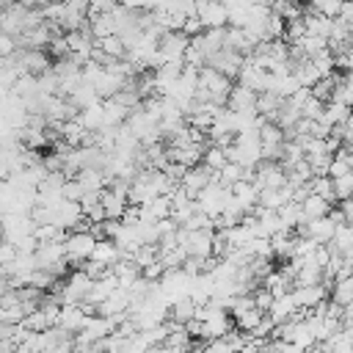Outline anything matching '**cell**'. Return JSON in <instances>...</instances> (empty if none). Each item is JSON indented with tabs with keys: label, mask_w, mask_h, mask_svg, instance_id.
<instances>
[{
	"label": "cell",
	"mask_w": 353,
	"mask_h": 353,
	"mask_svg": "<svg viewBox=\"0 0 353 353\" xmlns=\"http://www.w3.org/2000/svg\"><path fill=\"white\" fill-rule=\"evenodd\" d=\"M94 245H97V237H94L88 229H72V232L63 237V254H66V262L80 265V262L91 259Z\"/></svg>",
	"instance_id": "obj_1"
},
{
	"label": "cell",
	"mask_w": 353,
	"mask_h": 353,
	"mask_svg": "<svg viewBox=\"0 0 353 353\" xmlns=\"http://www.w3.org/2000/svg\"><path fill=\"white\" fill-rule=\"evenodd\" d=\"M190 39L182 30H165L157 39V52L163 58V63H185V50H188Z\"/></svg>",
	"instance_id": "obj_2"
},
{
	"label": "cell",
	"mask_w": 353,
	"mask_h": 353,
	"mask_svg": "<svg viewBox=\"0 0 353 353\" xmlns=\"http://www.w3.org/2000/svg\"><path fill=\"white\" fill-rule=\"evenodd\" d=\"M212 237H215V229H185L182 232V251L185 256H196V259H207L212 256Z\"/></svg>",
	"instance_id": "obj_3"
},
{
	"label": "cell",
	"mask_w": 353,
	"mask_h": 353,
	"mask_svg": "<svg viewBox=\"0 0 353 353\" xmlns=\"http://www.w3.org/2000/svg\"><path fill=\"white\" fill-rule=\"evenodd\" d=\"M226 108L237 116H256V91L245 88V85H232L229 97H226Z\"/></svg>",
	"instance_id": "obj_4"
},
{
	"label": "cell",
	"mask_w": 353,
	"mask_h": 353,
	"mask_svg": "<svg viewBox=\"0 0 353 353\" xmlns=\"http://www.w3.org/2000/svg\"><path fill=\"white\" fill-rule=\"evenodd\" d=\"M196 17L201 19L204 28H226L229 25V11L218 0H207V3L196 6Z\"/></svg>",
	"instance_id": "obj_5"
},
{
	"label": "cell",
	"mask_w": 353,
	"mask_h": 353,
	"mask_svg": "<svg viewBox=\"0 0 353 353\" xmlns=\"http://www.w3.org/2000/svg\"><path fill=\"white\" fill-rule=\"evenodd\" d=\"M210 182H212V171L201 163V165H193V168H188V171H185V176L179 179V188H182L190 199H196V196H199V190H204Z\"/></svg>",
	"instance_id": "obj_6"
},
{
	"label": "cell",
	"mask_w": 353,
	"mask_h": 353,
	"mask_svg": "<svg viewBox=\"0 0 353 353\" xmlns=\"http://www.w3.org/2000/svg\"><path fill=\"white\" fill-rule=\"evenodd\" d=\"M292 298L298 309H314L323 301H328V284H309V287H292Z\"/></svg>",
	"instance_id": "obj_7"
},
{
	"label": "cell",
	"mask_w": 353,
	"mask_h": 353,
	"mask_svg": "<svg viewBox=\"0 0 353 353\" xmlns=\"http://www.w3.org/2000/svg\"><path fill=\"white\" fill-rule=\"evenodd\" d=\"M99 204H102V210H105V221H121V215H124L127 207H130L127 196H124V193H116V190H110V188L102 190Z\"/></svg>",
	"instance_id": "obj_8"
},
{
	"label": "cell",
	"mask_w": 353,
	"mask_h": 353,
	"mask_svg": "<svg viewBox=\"0 0 353 353\" xmlns=\"http://www.w3.org/2000/svg\"><path fill=\"white\" fill-rule=\"evenodd\" d=\"M295 312H298V303H295L292 290H290V292H284V295L273 298V303H270V309H268L265 314L273 320V325H281V323H287V320H290Z\"/></svg>",
	"instance_id": "obj_9"
},
{
	"label": "cell",
	"mask_w": 353,
	"mask_h": 353,
	"mask_svg": "<svg viewBox=\"0 0 353 353\" xmlns=\"http://www.w3.org/2000/svg\"><path fill=\"white\" fill-rule=\"evenodd\" d=\"M347 116H350V108H347V105H342V102H334V99H331V102H325V105H323V113L317 116V121H320V124H325V127L331 130V127H336V124H345V121H347Z\"/></svg>",
	"instance_id": "obj_10"
},
{
	"label": "cell",
	"mask_w": 353,
	"mask_h": 353,
	"mask_svg": "<svg viewBox=\"0 0 353 353\" xmlns=\"http://www.w3.org/2000/svg\"><path fill=\"white\" fill-rule=\"evenodd\" d=\"M91 259H97V262L113 268V265L121 259V254H119V245H116L110 237H102V240H97V245H94V251H91Z\"/></svg>",
	"instance_id": "obj_11"
},
{
	"label": "cell",
	"mask_w": 353,
	"mask_h": 353,
	"mask_svg": "<svg viewBox=\"0 0 353 353\" xmlns=\"http://www.w3.org/2000/svg\"><path fill=\"white\" fill-rule=\"evenodd\" d=\"M254 39L243 30V28H226V47L229 50H234V52H240V55H248L251 50H254Z\"/></svg>",
	"instance_id": "obj_12"
},
{
	"label": "cell",
	"mask_w": 353,
	"mask_h": 353,
	"mask_svg": "<svg viewBox=\"0 0 353 353\" xmlns=\"http://www.w3.org/2000/svg\"><path fill=\"white\" fill-rule=\"evenodd\" d=\"M262 317H265V312L256 309V306H251V309H240V312H232V325H234L237 331H254V328L259 325Z\"/></svg>",
	"instance_id": "obj_13"
},
{
	"label": "cell",
	"mask_w": 353,
	"mask_h": 353,
	"mask_svg": "<svg viewBox=\"0 0 353 353\" xmlns=\"http://www.w3.org/2000/svg\"><path fill=\"white\" fill-rule=\"evenodd\" d=\"M301 210H303V218H306V221H314V218L328 215V212H331V204H328L325 199H320V196L309 193V196L301 201Z\"/></svg>",
	"instance_id": "obj_14"
},
{
	"label": "cell",
	"mask_w": 353,
	"mask_h": 353,
	"mask_svg": "<svg viewBox=\"0 0 353 353\" xmlns=\"http://www.w3.org/2000/svg\"><path fill=\"white\" fill-rule=\"evenodd\" d=\"M196 314V303L190 301V295H185V298H176L171 306H168V317L174 320V323H188L190 317Z\"/></svg>",
	"instance_id": "obj_15"
},
{
	"label": "cell",
	"mask_w": 353,
	"mask_h": 353,
	"mask_svg": "<svg viewBox=\"0 0 353 353\" xmlns=\"http://www.w3.org/2000/svg\"><path fill=\"white\" fill-rule=\"evenodd\" d=\"M281 102H284V99H281L279 94H273V91H259V94H256V113L270 121L273 113L281 108Z\"/></svg>",
	"instance_id": "obj_16"
},
{
	"label": "cell",
	"mask_w": 353,
	"mask_h": 353,
	"mask_svg": "<svg viewBox=\"0 0 353 353\" xmlns=\"http://www.w3.org/2000/svg\"><path fill=\"white\" fill-rule=\"evenodd\" d=\"M77 121H80L85 130H99V127H105V119H102V99L94 102V105H88V108H83V110L77 113Z\"/></svg>",
	"instance_id": "obj_17"
},
{
	"label": "cell",
	"mask_w": 353,
	"mask_h": 353,
	"mask_svg": "<svg viewBox=\"0 0 353 353\" xmlns=\"http://www.w3.org/2000/svg\"><path fill=\"white\" fill-rule=\"evenodd\" d=\"M331 301L339 303V306H347L353 301V273L331 284Z\"/></svg>",
	"instance_id": "obj_18"
},
{
	"label": "cell",
	"mask_w": 353,
	"mask_h": 353,
	"mask_svg": "<svg viewBox=\"0 0 353 353\" xmlns=\"http://www.w3.org/2000/svg\"><path fill=\"white\" fill-rule=\"evenodd\" d=\"M336 74H325V77H320L309 91H312V97L314 99H320V102H331V97H334V88H336Z\"/></svg>",
	"instance_id": "obj_19"
},
{
	"label": "cell",
	"mask_w": 353,
	"mask_h": 353,
	"mask_svg": "<svg viewBox=\"0 0 353 353\" xmlns=\"http://www.w3.org/2000/svg\"><path fill=\"white\" fill-rule=\"evenodd\" d=\"M309 190H312L314 196L325 199L328 204H334V201H336V199H334V182H331V176H328V174H323V176H312V179H309Z\"/></svg>",
	"instance_id": "obj_20"
},
{
	"label": "cell",
	"mask_w": 353,
	"mask_h": 353,
	"mask_svg": "<svg viewBox=\"0 0 353 353\" xmlns=\"http://www.w3.org/2000/svg\"><path fill=\"white\" fill-rule=\"evenodd\" d=\"M201 163L210 168V171H218V168H223L226 165V152H223V146H207L204 149V154H201Z\"/></svg>",
	"instance_id": "obj_21"
},
{
	"label": "cell",
	"mask_w": 353,
	"mask_h": 353,
	"mask_svg": "<svg viewBox=\"0 0 353 353\" xmlns=\"http://www.w3.org/2000/svg\"><path fill=\"white\" fill-rule=\"evenodd\" d=\"M334 182V199L336 201H345L353 196V174H345V176H336L331 179Z\"/></svg>",
	"instance_id": "obj_22"
},
{
	"label": "cell",
	"mask_w": 353,
	"mask_h": 353,
	"mask_svg": "<svg viewBox=\"0 0 353 353\" xmlns=\"http://www.w3.org/2000/svg\"><path fill=\"white\" fill-rule=\"evenodd\" d=\"M312 8L317 14H323V17H328V19H336L339 17V8H342V0H317Z\"/></svg>",
	"instance_id": "obj_23"
},
{
	"label": "cell",
	"mask_w": 353,
	"mask_h": 353,
	"mask_svg": "<svg viewBox=\"0 0 353 353\" xmlns=\"http://www.w3.org/2000/svg\"><path fill=\"white\" fill-rule=\"evenodd\" d=\"M323 105H325V102H320V99L309 97V99L301 105V119H317V116L323 113Z\"/></svg>",
	"instance_id": "obj_24"
},
{
	"label": "cell",
	"mask_w": 353,
	"mask_h": 353,
	"mask_svg": "<svg viewBox=\"0 0 353 353\" xmlns=\"http://www.w3.org/2000/svg\"><path fill=\"white\" fill-rule=\"evenodd\" d=\"M251 295H254V306H256V309H262V312H268V309H270V303H273L270 290H265V287H254V290H251Z\"/></svg>",
	"instance_id": "obj_25"
},
{
	"label": "cell",
	"mask_w": 353,
	"mask_h": 353,
	"mask_svg": "<svg viewBox=\"0 0 353 353\" xmlns=\"http://www.w3.org/2000/svg\"><path fill=\"white\" fill-rule=\"evenodd\" d=\"M201 30H204V25H201V19H199L196 14H193V17H188V19L182 22V33H185L188 39H193V36H199Z\"/></svg>",
	"instance_id": "obj_26"
},
{
	"label": "cell",
	"mask_w": 353,
	"mask_h": 353,
	"mask_svg": "<svg viewBox=\"0 0 353 353\" xmlns=\"http://www.w3.org/2000/svg\"><path fill=\"white\" fill-rule=\"evenodd\" d=\"M339 19H342V22H350V19H353V0H342Z\"/></svg>",
	"instance_id": "obj_27"
},
{
	"label": "cell",
	"mask_w": 353,
	"mask_h": 353,
	"mask_svg": "<svg viewBox=\"0 0 353 353\" xmlns=\"http://www.w3.org/2000/svg\"><path fill=\"white\" fill-rule=\"evenodd\" d=\"M157 353H193V345H190V347H176V345H157Z\"/></svg>",
	"instance_id": "obj_28"
},
{
	"label": "cell",
	"mask_w": 353,
	"mask_h": 353,
	"mask_svg": "<svg viewBox=\"0 0 353 353\" xmlns=\"http://www.w3.org/2000/svg\"><path fill=\"white\" fill-rule=\"evenodd\" d=\"M11 176V165H8V160L0 154V182H6Z\"/></svg>",
	"instance_id": "obj_29"
}]
</instances>
